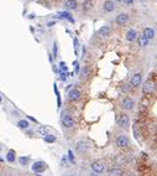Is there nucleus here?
Returning <instances> with one entry per match:
<instances>
[{"label": "nucleus", "mask_w": 157, "mask_h": 176, "mask_svg": "<svg viewBox=\"0 0 157 176\" xmlns=\"http://www.w3.org/2000/svg\"><path fill=\"white\" fill-rule=\"evenodd\" d=\"M98 35L101 36V37H108L110 35V27L109 26H101L98 30Z\"/></svg>", "instance_id": "15"}, {"label": "nucleus", "mask_w": 157, "mask_h": 176, "mask_svg": "<svg viewBox=\"0 0 157 176\" xmlns=\"http://www.w3.org/2000/svg\"><path fill=\"white\" fill-rule=\"evenodd\" d=\"M64 6L69 10H74V9L78 6V3L77 0H66V3H64Z\"/></svg>", "instance_id": "17"}, {"label": "nucleus", "mask_w": 157, "mask_h": 176, "mask_svg": "<svg viewBox=\"0 0 157 176\" xmlns=\"http://www.w3.org/2000/svg\"><path fill=\"white\" fill-rule=\"evenodd\" d=\"M81 98V92L76 89V88H73V89L69 91V93H68V100L69 102H76Z\"/></svg>", "instance_id": "10"}, {"label": "nucleus", "mask_w": 157, "mask_h": 176, "mask_svg": "<svg viewBox=\"0 0 157 176\" xmlns=\"http://www.w3.org/2000/svg\"><path fill=\"white\" fill-rule=\"evenodd\" d=\"M61 122H62V125L66 129H73V128H74V125H76L74 119H73V117L68 112H63L62 113Z\"/></svg>", "instance_id": "1"}, {"label": "nucleus", "mask_w": 157, "mask_h": 176, "mask_svg": "<svg viewBox=\"0 0 157 176\" xmlns=\"http://www.w3.org/2000/svg\"><path fill=\"white\" fill-rule=\"evenodd\" d=\"M141 1H149V0H141Z\"/></svg>", "instance_id": "35"}, {"label": "nucleus", "mask_w": 157, "mask_h": 176, "mask_svg": "<svg viewBox=\"0 0 157 176\" xmlns=\"http://www.w3.org/2000/svg\"><path fill=\"white\" fill-rule=\"evenodd\" d=\"M138 40H140L141 47H146V46L149 45V40H147L146 37H144V36H140V37H138Z\"/></svg>", "instance_id": "24"}, {"label": "nucleus", "mask_w": 157, "mask_h": 176, "mask_svg": "<svg viewBox=\"0 0 157 176\" xmlns=\"http://www.w3.org/2000/svg\"><path fill=\"white\" fill-rule=\"evenodd\" d=\"M121 1L125 4V5H131V4L134 3V0H121Z\"/></svg>", "instance_id": "30"}, {"label": "nucleus", "mask_w": 157, "mask_h": 176, "mask_svg": "<svg viewBox=\"0 0 157 176\" xmlns=\"http://www.w3.org/2000/svg\"><path fill=\"white\" fill-rule=\"evenodd\" d=\"M59 16H62V19H68V20H71V21H73L72 19H71V14H69V12H61V14H59Z\"/></svg>", "instance_id": "27"}, {"label": "nucleus", "mask_w": 157, "mask_h": 176, "mask_svg": "<svg viewBox=\"0 0 157 176\" xmlns=\"http://www.w3.org/2000/svg\"><path fill=\"white\" fill-rule=\"evenodd\" d=\"M67 69H68V68H67V66L62 62V63H61V72H62V73H64V72H67Z\"/></svg>", "instance_id": "29"}, {"label": "nucleus", "mask_w": 157, "mask_h": 176, "mask_svg": "<svg viewBox=\"0 0 157 176\" xmlns=\"http://www.w3.org/2000/svg\"><path fill=\"white\" fill-rule=\"evenodd\" d=\"M53 55H54V56H57V44L56 42L53 44Z\"/></svg>", "instance_id": "31"}, {"label": "nucleus", "mask_w": 157, "mask_h": 176, "mask_svg": "<svg viewBox=\"0 0 157 176\" xmlns=\"http://www.w3.org/2000/svg\"><path fill=\"white\" fill-rule=\"evenodd\" d=\"M155 91H156V83L152 80H147L144 83V87H142L144 94H152V93H155Z\"/></svg>", "instance_id": "2"}, {"label": "nucleus", "mask_w": 157, "mask_h": 176, "mask_svg": "<svg viewBox=\"0 0 157 176\" xmlns=\"http://www.w3.org/2000/svg\"><path fill=\"white\" fill-rule=\"evenodd\" d=\"M1 102H3V97L0 96V103H1Z\"/></svg>", "instance_id": "33"}, {"label": "nucleus", "mask_w": 157, "mask_h": 176, "mask_svg": "<svg viewBox=\"0 0 157 176\" xmlns=\"http://www.w3.org/2000/svg\"><path fill=\"white\" fill-rule=\"evenodd\" d=\"M0 163H3V159H1V157H0Z\"/></svg>", "instance_id": "34"}, {"label": "nucleus", "mask_w": 157, "mask_h": 176, "mask_svg": "<svg viewBox=\"0 0 157 176\" xmlns=\"http://www.w3.org/2000/svg\"><path fill=\"white\" fill-rule=\"evenodd\" d=\"M129 144H130V140H129V137L126 135V134H121V135H119L116 138V145L119 148H121V149L127 148Z\"/></svg>", "instance_id": "4"}, {"label": "nucleus", "mask_w": 157, "mask_h": 176, "mask_svg": "<svg viewBox=\"0 0 157 176\" xmlns=\"http://www.w3.org/2000/svg\"><path fill=\"white\" fill-rule=\"evenodd\" d=\"M43 140L46 143H54L56 141V137L54 135H51V134H47L46 137H43Z\"/></svg>", "instance_id": "23"}, {"label": "nucleus", "mask_w": 157, "mask_h": 176, "mask_svg": "<svg viewBox=\"0 0 157 176\" xmlns=\"http://www.w3.org/2000/svg\"><path fill=\"white\" fill-rule=\"evenodd\" d=\"M108 176H123V170L120 168H112L108 170Z\"/></svg>", "instance_id": "16"}, {"label": "nucleus", "mask_w": 157, "mask_h": 176, "mask_svg": "<svg viewBox=\"0 0 157 176\" xmlns=\"http://www.w3.org/2000/svg\"><path fill=\"white\" fill-rule=\"evenodd\" d=\"M76 150L78 152H81V154H83V152H85L87 150H88V144H87L85 141H83V140L78 141L76 144Z\"/></svg>", "instance_id": "11"}, {"label": "nucleus", "mask_w": 157, "mask_h": 176, "mask_svg": "<svg viewBox=\"0 0 157 176\" xmlns=\"http://www.w3.org/2000/svg\"><path fill=\"white\" fill-rule=\"evenodd\" d=\"M90 168H92V171H93L94 174H103L104 173V164L101 163V161L99 160H96V161H93L90 165Z\"/></svg>", "instance_id": "5"}, {"label": "nucleus", "mask_w": 157, "mask_h": 176, "mask_svg": "<svg viewBox=\"0 0 157 176\" xmlns=\"http://www.w3.org/2000/svg\"><path fill=\"white\" fill-rule=\"evenodd\" d=\"M82 8H83V10H84V11H90L92 9L94 8L93 1H90V0H85V1L82 3Z\"/></svg>", "instance_id": "18"}, {"label": "nucleus", "mask_w": 157, "mask_h": 176, "mask_svg": "<svg viewBox=\"0 0 157 176\" xmlns=\"http://www.w3.org/2000/svg\"><path fill=\"white\" fill-rule=\"evenodd\" d=\"M6 160L9 161V163H14V161L16 160V154H15V151L14 150H10L6 154Z\"/></svg>", "instance_id": "21"}, {"label": "nucleus", "mask_w": 157, "mask_h": 176, "mask_svg": "<svg viewBox=\"0 0 157 176\" xmlns=\"http://www.w3.org/2000/svg\"><path fill=\"white\" fill-rule=\"evenodd\" d=\"M142 36L146 37L147 40L154 39L155 37V30L152 29V27H146V29L144 30V32H142Z\"/></svg>", "instance_id": "13"}, {"label": "nucleus", "mask_w": 157, "mask_h": 176, "mask_svg": "<svg viewBox=\"0 0 157 176\" xmlns=\"http://www.w3.org/2000/svg\"><path fill=\"white\" fill-rule=\"evenodd\" d=\"M103 6H104V11L105 12H113L115 10V4L112 1V0H105Z\"/></svg>", "instance_id": "12"}, {"label": "nucleus", "mask_w": 157, "mask_h": 176, "mask_svg": "<svg viewBox=\"0 0 157 176\" xmlns=\"http://www.w3.org/2000/svg\"><path fill=\"white\" fill-rule=\"evenodd\" d=\"M37 133L40 134V135L46 137V135L48 134V129L46 128V127H39V128H37Z\"/></svg>", "instance_id": "22"}, {"label": "nucleus", "mask_w": 157, "mask_h": 176, "mask_svg": "<svg viewBox=\"0 0 157 176\" xmlns=\"http://www.w3.org/2000/svg\"><path fill=\"white\" fill-rule=\"evenodd\" d=\"M118 124L120 128H127L129 124H130V117L127 114H123L120 115V118L118 119Z\"/></svg>", "instance_id": "8"}, {"label": "nucleus", "mask_w": 157, "mask_h": 176, "mask_svg": "<svg viewBox=\"0 0 157 176\" xmlns=\"http://www.w3.org/2000/svg\"><path fill=\"white\" fill-rule=\"evenodd\" d=\"M126 40L129 41V42H134L136 39H137V32L134 30V29H131V30H129L127 32H126Z\"/></svg>", "instance_id": "14"}, {"label": "nucleus", "mask_w": 157, "mask_h": 176, "mask_svg": "<svg viewBox=\"0 0 157 176\" xmlns=\"http://www.w3.org/2000/svg\"><path fill=\"white\" fill-rule=\"evenodd\" d=\"M0 151H1V145H0Z\"/></svg>", "instance_id": "36"}, {"label": "nucleus", "mask_w": 157, "mask_h": 176, "mask_svg": "<svg viewBox=\"0 0 157 176\" xmlns=\"http://www.w3.org/2000/svg\"><path fill=\"white\" fill-rule=\"evenodd\" d=\"M17 127H19L20 129H22V130H25V129H27L30 127V123L27 122V120H25V119H21V120L17 122Z\"/></svg>", "instance_id": "20"}, {"label": "nucleus", "mask_w": 157, "mask_h": 176, "mask_svg": "<svg viewBox=\"0 0 157 176\" xmlns=\"http://www.w3.org/2000/svg\"><path fill=\"white\" fill-rule=\"evenodd\" d=\"M141 82H142V76L140 75V73H135L130 80V86L136 88V87H138L141 85Z\"/></svg>", "instance_id": "9"}, {"label": "nucleus", "mask_w": 157, "mask_h": 176, "mask_svg": "<svg viewBox=\"0 0 157 176\" xmlns=\"http://www.w3.org/2000/svg\"><path fill=\"white\" fill-rule=\"evenodd\" d=\"M90 75V69L89 67H83L82 68V72H81V80H87Z\"/></svg>", "instance_id": "19"}, {"label": "nucleus", "mask_w": 157, "mask_h": 176, "mask_svg": "<svg viewBox=\"0 0 157 176\" xmlns=\"http://www.w3.org/2000/svg\"><path fill=\"white\" fill-rule=\"evenodd\" d=\"M68 176H74V175H68Z\"/></svg>", "instance_id": "37"}, {"label": "nucleus", "mask_w": 157, "mask_h": 176, "mask_svg": "<svg viewBox=\"0 0 157 176\" xmlns=\"http://www.w3.org/2000/svg\"><path fill=\"white\" fill-rule=\"evenodd\" d=\"M129 19H130V16H129V14L126 12H121V14H119V15L116 16V19H115V21H116V24L118 25H126L127 22H129Z\"/></svg>", "instance_id": "7"}, {"label": "nucleus", "mask_w": 157, "mask_h": 176, "mask_svg": "<svg viewBox=\"0 0 157 176\" xmlns=\"http://www.w3.org/2000/svg\"><path fill=\"white\" fill-rule=\"evenodd\" d=\"M62 165L64 166V168H68L69 166V164H68V157L64 155V156H62Z\"/></svg>", "instance_id": "28"}, {"label": "nucleus", "mask_w": 157, "mask_h": 176, "mask_svg": "<svg viewBox=\"0 0 157 176\" xmlns=\"http://www.w3.org/2000/svg\"><path fill=\"white\" fill-rule=\"evenodd\" d=\"M67 80V73H61V81H66Z\"/></svg>", "instance_id": "32"}, {"label": "nucleus", "mask_w": 157, "mask_h": 176, "mask_svg": "<svg viewBox=\"0 0 157 176\" xmlns=\"http://www.w3.org/2000/svg\"><path fill=\"white\" fill-rule=\"evenodd\" d=\"M19 161H20V164H21V165H24V166H25L27 163H29V157H27V156H21L20 159H19Z\"/></svg>", "instance_id": "26"}, {"label": "nucleus", "mask_w": 157, "mask_h": 176, "mask_svg": "<svg viewBox=\"0 0 157 176\" xmlns=\"http://www.w3.org/2000/svg\"><path fill=\"white\" fill-rule=\"evenodd\" d=\"M120 107H121L124 110H132L134 107H135V102H134L131 98H129V97H125V98H123L121 102H120Z\"/></svg>", "instance_id": "3"}, {"label": "nucleus", "mask_w": 157, "mask_h": 176, "mask_svg": "<svg viewBox=\"0 0 157 176\" xmlns=\"http://www.w3.org/2000/svg\"><path fill=\"white\" fill-rule=\"evenodd\" d=\"M68 160L71 161L72 164H74L76 163V159H74V155H73V152H72V150H68Z\"/></svg>", "instance_id": "25"}, {"label": "nucleus", "mask_w": 157, "mask_h": 176, "mask_svg": "<svg viewBox=\"0 0 157 176\" xmlns=\"http://www.w3.org/2000/svg\"><path fill=\"white\" fill-rule=\"evenodd\" d=\"M46 168H47V165H46L43 161H36V163H34V165H32V171L36 174H41L43 173V171L46 170Z\"/></svg>", "instance_id": "6"}]
</instances>
